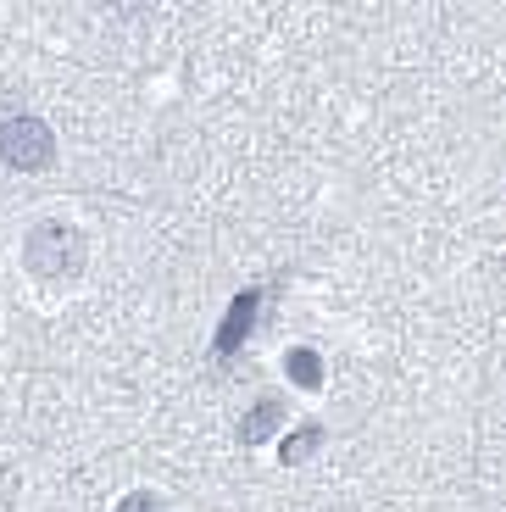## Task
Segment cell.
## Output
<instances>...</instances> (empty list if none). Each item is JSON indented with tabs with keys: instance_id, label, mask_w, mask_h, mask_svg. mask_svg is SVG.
Wrapping results in <instances>:
<instances>
[{
	"instance_id": "obj_1",
	"label": "cell",
	"mask_w": 506,
	"mask_h": 512,
	"mask_svg": "<svg viewBox=\"0 0 506 512\" xmlns=\"http://www.w3.org/2000/svg\"><path fill=\"white\" fill-rule=\"evenodd\" d=\"M23 262L34 279H67L84 268V234L67 223H34L23 240Z\"/></svg>"
},
{
	"instance_id": "obj_2",
	"label": "cell",
	"mask_w": 506,
	"mask_h": 512,
	"mask_svg": "<svg viewBox=\"0 0 506 512\" xmlns=\"http://www.w3.org/2000/svg\"><path fill=\"white\" fill-rule=\"evenodd\" d=\"M0 162L17 167V173H39V167L56 162V134L51 123H39V117L17 112L0 123Z\"/></svg>"
},
{
	"instance_id": "obj_3",
	"label": "cell",
	"mask_w": 506,
	"mask_h": 512,
	"mask_svg": "<svg viewBox=\"0 0 506 512\" xmlns=\"http://www.w3.org/2000/svg\"><path fill=\"white\" fill-rule=\"evenodd\" d=\"M267 290L273 284H251V290H240L234 295V307H228V318H223V329H217V340H212V351L217 357H234V351L245 346V334L256 329V318H262V301H267Z\"/></svg>"
},
{
	"instance_id": "obj_4",
	"label": "cell",
	"mask_w": 506,
	"mask_h": 512,
	"mask_svg": "<svg viewBox=\"0 0 506 512\" xmlns=\"http://www.w3.org/2000/svg\"><path fill=\"white\" fill-rule=\"evenodd\" d=\"M284 373H290V384H301V390H317V384H323V357H317L312 346H295L290 357H284Z\"/></svg>"
},
{
	"instance_id": "obj_5",
	"label": "cell",
	"mask_w": 506,
	"mask_h": 512,
	"mask_svg": "<svg viewBox=\"0 0 506 512\" xmlns=\"http://www.w3.org/2000/svg\"><path fill=\"white\" fill-rule=\"evenodd\" d=\"M279 423H284V401H262V407H251V412H245L240 440H251V446H256V440H267L273 429H279Z\"/></svg>"
},
{
	"instance_id": "obj_6",
	"label": "cell",
	"mask_w": 506,
	"mask_h": 512,
	"mask_svg": "<svg viewBox=\"0 0 506 512\" xmlns=\"http://www.w3.org/2000/svg\"><path fill=\"white\" fill-rule=\"evenodd\" d=\"M317 435H323V429H317V423H306V429H301V440H290V446H284V462L312 457V451H317Z\"/></svg>"
},
{
	"instance_id": "obj_7",
	"label": "cell",
	"mask_w": 506,
	"mask_h": 512,
	"mask_svg": "<svg viewBox=\"0 0 506 512\" xmlns=\"http://www.w3.org/2000/svg\"><path fill=\"white\" fill-rule=\"evenodd\" d=\"M117 512H167V507H162V496H151V490H134V496L117 501Z\"/></svg>"
}]
</instances>
